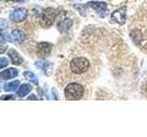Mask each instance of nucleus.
<instances>
[{"label":"nucleus","instance_id":"obj_1","mask_svg":"<svg viewBox=\"0 0 147 137\" xmlns=\"http://www.w3.org/2000/svg\"><path fill=\"white\" fill-rule=\"evenodd\" d=\"M91 67L90 61L86 57L76 56L69 62V68L74 75L81 76L88 72Z\"/></svg>","mask_w":147,"mask_h":137},{"label":"nucleus","instance_id":"obj_2","mask_svg":"<svg viewBox=\"0 0 147 137\" xmlns=\"http://www.w3.org/2000/svg\"><path fill=\"white\" fill-rule=\"evenodd\" d=\"M84 94V88L83 86L76 82H71L69 83L64 90V96L66 100H80Z\"/></svg>","mask_w":147,"mask_h":137},{"label":"nucleus","instance_id":"obj_3","mask_svg":"<svg viewBox=\"0 0 147 137\" xmlns=\"http://www.w3.org/2000/svg\"><path fill=\"white\" fill-rule=\"evenodd\" d=\"M55 17H56V13H55V10L53 8H46L44 9V11L42 13L40 17V26L44 27V29H47V27H50L53 25V23L54 22Z\"/></svg>","mask_w":147,"mask_h":137},{"label":"nucleus","instance_id":"obj_4","mask_svg":"<svg viewBox=\"0 0 147 137\" xmlns=\"http://www.w3.org/2000/svg\"><path fill=\"white\" fill-rule=\"evenodd\" d=\"M28 16V10L26 8H18L11 12L9 18L15 23L22 22Z\"/></svg>","mask_w":147,"mask_h":137},{"label":"nucleus","instance_id":"obj_5","mask_svg":"<svg viewBox=\"0 0 147 137\" xmlns=\"http://www.w3.org/2000/svg\"><path fill=\"white\" fill-rule=\"evenodd\" d=\"M111 19L118 23L119 25H123L125 24L126 21V7H123L119 9H117L115 10L112 14H111Z\"/></svg>","mask_w":147,"mask_h":137},{"label":"nucleus","instance_id":"obj_6","mask_svg":"<svg viewBox=\"0 0 147 137\" xmlns=\"http://www.w3.org/2000/svg\"><path fill=\"white\" fill-rule=\"evenodd\" d=\"M51 50H52V45L47 42H40L37 46V55L40 58H46L48 57Z\"/></svg>","mask_w":147,"mask_h":137},{"label":"nucleus","instance_id":"obj_7","mask_svg":"<svg viewBox=\"0 0 147 137\" xmlns=\"http://www.w3.org/2000/svg\"><path fill=\"white\" fill-rule=\"evenodd\" d=\"M24 39H25V34H24V32H22L21 30H18V29L13 30L12 33L10 34V41H12V42L20 44L23 42Z\"/></svg>","mask_w":147,"mask_h":137},{"label":"nucleus","instance_id":"obj_8","mask_svg":"<svg viewBox=\"0 0 147 137\" xmlns=\"http://www.w3.org/2000/svg\"><path fill=\"white\" fill-rule=\"evenodd\" d=\"M87 6L91 7L98 13H102L103 11L107 10V4L105 2H99V1H91L87 3Z\"/></svg>","mask_w":147,"mask_h":137},{"label":"nucleus","instance_id":"obj_9","mask_svg":"<svg viewBox=\"0 0 147 137\" xmlns=\"http://www.w3.org/2000/svg\"><path fill=\"white\" fill-rule=\"evenodd\" d=\"M18 76V70L15 68H9L6 70H3L0 73V77L2 80H10Z\"/></svg>","mask_w":147,"mask_h":137},{"label":"nucleus","instance_id":"obj_10","mask_svg":"<svg viewBox=\"0 0 147 137\" xmlns=\"http://www.w3.org/2000/svg\"><path fill=\"white\" fill-rule=\"evenodd\" d=\"M7 54L11 59L12 64H15V65H20V64L23 62V59L20 57V55L18 54L15 49H9Z\"/></svg>","mask_w":147,"mask_h":137},{"label":"nucleus","instance_id":"obj_11","mask_svg":"<svg viewBox=\"0 0 147 137\" xmlns=\"http://www.w3.org/2000/svg\"><path fill=\"white\" fill-rule=\"evenodd\" d=\"M35 65L38 67L40 70H43L47 76H50V73L52 71V64L45 61H38V62H35Z\"/></svg>","mask_w":147,"mask_h":137},{"label":"nucleus","instance_id":"obj_12","mask_svg":"<svg viewBox=\"0 0 147 137\" xmlns=\"http://www.w3.org/2000/svg\"><path fill=\"white\" fill-rule=\"evenodd\" d=\"M72 26V20H70L69 18H65L63 19L60 22H58V29L59 30L62 32H66Z\"/></svg>","mask_w":147,"mask_h":137},{"label":"nucleus","instance_id":"obj_13","mask_svg":"<svg viewBox=\"0 0 147 137\" xmlns=\"http://www.w3.org/2000/svg\"><path fill=\"white\" fill-rule=\"evenodd\" d=\"M31 90H32L31 85H30V84H22L20 87V89L18 90L17 94H18V96H20V97H24V96H26Z\"/></svg>","mask_w":147,"mask_h":137},{"label":"nucleus","instance_id":"obj_14","mask_svg":"<svg viewBox=\"0 0 147 137\" xmlns=\"http://www.w3.org/2000/svg\"><path fill=\"white\" fill-rule=\"evenodd\" d=\"M20 85V80H14L11 82H8V83L5 84L4 86V90L6 91H12L17 90V88Z\"/></svg>","mask_w":147,"mask_h":137},{"label":"nucleus","instance_id":"obj_15","mask_svg":"<svg viewBox=\"0 0 147 137\" xmlns=\"http://www.w3.org/2000/svg\"><path fill=\"white\" fill-rule=\"evenodd\" d=\"M24 76L27 80H29L30 81H31L32 83H34L35 85H38V79H37L36 75L33 72L31 71H25L24 72Z\"/></svg>","mask_w":147,"mask_h":137},{"label":"nucleus","instance_id":"obj_16","mask_svg":"<svg viewBox=\"0 0 147 137\" xmlns=\"http://www.w3.org/2000/svg\"><path fill=\"white\" fill-rule=\"evenodd\" d=\"M7 64H8V61H7V59L6 58H1V59H0V68H3L6 66H7Z\"/></svg>","mask_w":147,"mask_h":137},{"label":"nucleus","instance_id":"obj_17","mask_svg":"<svg viewBox=\"0 0 147 137\" xmlns=\"http://www.w3.org/2000/svg\"><path fill=\"white\" fill-rule=\"evenodd\" d=\"M0 27H1V29L3 30L5 27H7V22L5 19H1L0 20Z\"/></svg>","mask_w":147,"mask_h":137},{"label":"nucleus","instance_id":"obj_18","mask_svg":"<svg viewBox=\"0 0 147 137\" xmlns=\"http://www.w3.org/2000/svg\"><path fill=\"white\" fill-rule=\"evenodd\" d=\"M15 98H14L13 95H8V96H2L1 100H14Z\"/></svg>","mask_w":147,"mask_h":137},{"label":"nucleus","instance_id":"obj_19","mask_svg":"<svg viewBox=\"0 0 147 137\" xmlns=\"http://www.w3.org/2000/svg\"><path fill=\"white\" fill-rule=\"evenodd\" d=\"M1 48H2V49H1V52H2V53H4V51H5V48H6V46H5L4 41H3V40L1 41Z\"/></svg>","mask_w":147,"mask_h":137},{"label":"nucleus","instance_id":"obj_20","mask_svg":"<svg viewBox=\"0 0 147 137\" xmlns=\"http://www.w3.org/2000/svg\"><path fill=\"white\" fill-rule=\"evenodd\" d=\"M29 100H37V98L35 97L34 95H30V97H29Z\"/></svg>","mask_w":147,"mask_h":137}]
</instances>
